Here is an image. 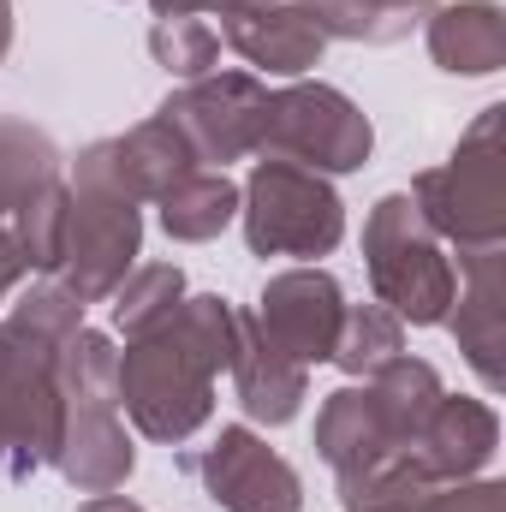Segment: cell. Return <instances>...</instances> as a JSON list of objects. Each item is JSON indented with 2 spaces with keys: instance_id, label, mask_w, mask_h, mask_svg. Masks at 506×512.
Returning <instances> with one entry per match:
<instances>
[{
  "instance_id": "603a6c76",
  "label": "cell",
  "mask_w": 506,
  "mask_h": 512,
  "mask_svg": "<svg viewBox=\"0 0 506 512\" xmlns=\"http://www.w3.org/2000/svg\"><path fill=\"white\" fill-rule=\"evenodd\" d=\"M120 161H126V173H131V185H137V197H143V203H155L173 179L197 173V155L185 149V137L167 126L161 114L137 120V126L120 137Z\"/></svg>"
},
{
  "instance_id": "7c38bea8",
  "label": "cell",
  "mask_w": 506,
  "mask_h": 512,
  "mask_svg": "<svg viewBox=\"0 0 506 512\" xmlns=\"http://www.w3.org/2000/svg\"><path fill=\"white\" fill-rule=\"evenodd\" d=\"M221 42L262 78H304L310 66H322L334 36L322 30L310 0H227Z\"/></svg>"
},
{
  "instance_id": "ffe728a7",
  "label": "cell",
  "mask_w": 506,
  "mask_h": 512,
  "mask_svg": "<svg viewBox=\"0 0 506 512\" xmlns=\"http://www.w3.org/2000/svg\"><path fill=\"white\" fill-rule=\"evenodd\" d=\"M441 483H429L405 453H387V459H370L358 471L340 477V507L346 512H429Z\"/></svg>"
},
{
  "instance_id": "cb8c5ba5",
  "label": "cell",
  "mask_w": 506,
  "mask_h": 512,
  "mask_svg": "<svg viewBox=\"0 0 506 512\" xmlns=\"http://www.w3.org/2000/svg\"><path fill=\"white\" fill-rule=\"evenodd\" d=\"M399 352H405V322L387 304H346L328 364H340L352 382H364V376H376L387 358H399Z\"/></svg>"
},
{
  "instance_id": "30bf717a",
  "label": "cell",
  "mask_w": 506,
  "mask_h": 512,
  "mask_svg": "<svg viewBox=\"0 0 506 512\" xmlns=\"http://www.w3.org/2000/svg\"><path fill=\"white\" fill-rule=\"evenodd\" d=\"M221 512H304V477L256 435L251 423H227L203 453L185 459Z\"/></svg>"
},
{
  "instance_id": "4fadbf2b",
  "label": "cell",
  "mask_w": 506,
  "mask_h": 512,
  "mask_svg": "<svg viewBox=\"0 0 506 512\" xmlns=\"http://www.w3.org/2000/svg\"><path fill=\"white\" fill-rule=\"evenodd\" d=\"M447 328L489 393L506 387V245L459 251V292L447 310Z\"/></svg>"
},
{
  "instance_id": "484cf974",
  "label": "cell",
  "mask_w": 506,
  "mask_h": 512,
  "mask_svg": "<svg viewBox=\"0 0 506 512\" xmlns=\"http://www.w3.org/2000/svg\"><path fill=\"white\" fill-rule=\"evenodd\" d=\"M149 54H155V66H167L179 84H191V78L221 72V30H215L209 18H155Z\"/></svg>"
},
{
  "instance_id": "d6986e66",
  "label": "cell",
  "mask_w": 506,
  "mask_h": 512,
  "mask_svg": "<svg viewBox=\"0 0 506 512\" xmlns=\"http://www.w3.org/2000/svg\"><path fill=\"white\" fill-rule=\"evenodd\" d=\"M316 453L334 465V477H346V471L393 453V441H387V429H381V417L364 387H334L322 399V411H316Z\"/></svg>"
},
{
  "instance_id": "5bb4252c",
  "label": "cell",
  "mask_w": 506,
  "mask_h": 512,
  "mask_svg": "<svg viewBox=\"0 0 506 512\" xmlns=\"http://www.w3.org/2000/svg\"><path fill=\"white\" fill-rule=\"evenodd\" d=\"M501 447V417L489 399H465V393H441L435 411L423 417L417 441L405 447V459L429 477V483H471L489 471Z\"/></svg>"
},
{
  "instance_id": "d4e9b609",
  "label": "cell",
  "mask_w": 506,
  "mask_h": 512,
  "mask_svg": "<svg viewBox=\"0 0 506 512\" xmlns=\"http://www.w3.org/2000/svg\"><path fill=\"white\" fill-rule=\"evenodd\" d=\"M310 6H316L322 30L340 42H399L441 0H310Z\"/></svg>"
},
{
  "instance_id": "8992f818",
  "label": "cell",
  "mask_w": 506,
  "mask_h": 512,
  "mask_svg": "<svg viewBox=\"0 0 506 512\" xmlns=\"http://www.w3.org/2000/svg\"><path fill=\"white\" fill-rule=\"evenodd\" d=\"M239 221L251 256H328L346 239V203L328 185V173H310L298 161L262 155L251 179L239 185Z\"/></svg>"
},
{
  "instance_id": "277c9868",
  "label": "cell",
  "mask_w": 506,
  "mask_h": 512,
  "mask_svg": "<svg viewBox=\"0 0 506 512\" xmlns=\"http://www.w3.org/2000/svg\"><path fill=\"white\" fill-rule=\"evenodd\" d=\"M411 203L423 227L453 245H506V108H483L477 126L453 143V155L411 179Z\"/></svg>"
},
{
  "instance_id": "f1b7e54d",
  "label": "cell",
  "mask_w": 506,
  "mask_h": 512,
  "mask_svg": "<svg viewBox=\"0 0 506 512\" xmlns=\"http://www.w3.org/2000/svg\"><path fill=\"white\" fill-rule=\"evenodd\" d=\"M429 512H506V483L471 477V483H441Z\"/></svg>"
},
{
  "instance_id": "ac0fdd59",
  "label": "cell",
  "mask_w": 506,
  "mask_h": 512,
  "mask_svg": "<svg viewBox=\"0 0 506 512\" xmlns=\"http://www.w3.org/2000/svg\"><path fill=\"white\" fill-rule=\"evenodd\" d=\"M364 393H370V405H376V417H381V429H387V441H393V453H405V447L417 441L423 417L435 411V399H441L447 387H441V370H435V364L399 352V358L381 364L376 376H364Z\"/></svg>"
},
{
  "instance_id": "9a60e30c",
  "label": "cell",
  "mask_w": 506,
  "mask_h": 512,
  "mask_svg": "<svg viewBox=\"0 0 506 512\" xmlns=\"http://www.w3.org/2000/svg\"><path fill=\"white\" fill-rule=\"evenodd\" d=\"M227 376L239 387L245 417H251V423H268V429L292 423V417L304 411V399H310V370L292 364L286 352H274V346L256 334L251 310H239V346H233Z\"/></svg>"
},
{
  "instance_id": "52a82bcc",
  "label": "cell",
  "mask_w": 506,
  "mask_h": 512,
  "mask_svg": "<svg viewBox=\"0 0 506 512\" xmlns=\"http://www.w3.org/2000/svg\"><path fill=\"white\" fill-rule=\"evenodd\" d=\"M370 149H376V126L346 90L316 78H292L286 90H268L256 155H280L310 173H358Z\"/></svg>"
},
{
  "instance_id": "44dd1931",
  "label": "cell",
  "mask_w": 506,
  "mask_h": 512,
  "mask_svg": "<svg viewBox=\"0 0 506 512\" xmlns=\"http://www.w3.org/2000/svg\"><path fill=\"white\" fill-rule=\"evenodd\" d=\"M60 179V149L30 120H0V221H12L42 185Z\"/></svg>"
},
{
  "instance_id": "9c48e42d",
  "label": "cell",
  "mask_w": 506,
  "mask_h": 512,
  "mask_svg": "<svg viewBox=\"0 0 506 512\" xmlns=\"http://www.w3.org/2000/svg\"><path fill=\"white\" fill-rule=\"evenodd\" d=\"M262 108H268V84L256 72H209L179 84L155 114L185 137V149L197 155V167L227 173V161H245L262 143Z\"/></svg>"
},
{
  "instance_id": "6da1fadb",
  "label": "cell",
  "mask_w": 506,
  "mask_h": 512,
  "mask_svg": "<svg viewBox=\"0 0 506 512\" xmlns=\"http://www.w3.org/2000/svg\"><path fill=\"white\" fill-rule=\"evenodd\" d=\"M239 310L215 292H185L173 322L126 340L120 352V411L143 441L185 447L215 417V376L233 364Z\"/></svg>"
},
{
  "instance_id": "7a4b0ae2",
  "label": "cell",
  "mask_w": 506,
  "mask_h": 512,
  "mask_svg": "<svg viewBox=\"0 0 506 512\" xmlns=\"http://www.w3.org/2000/svg\"><path fill=\"white\" fill-rule=\"evenodd\" d=\"M66 191V239L48 280H60L78 304H108L143 256V197L120 161V137H96L90 149H78Z\"/></svg>"
},
{
  "instance_id": "2e32d148",
  "label": "cell",
  "mask_w": 506,
  "mask_h": 512,
  "mask_svg": "<svg viewBox=\"0 0 506 512\" xmlns=\"http://www.w3.org/2000/svg\"><path fill=\"white\" fill-rule=\"evenodd\" d=\"M429 60L453 78H495L506 66V12L495 0H453L423 18Z\"/></svg>"
},
{
  "instance_id": "3957f363",
  "label": "cell",
  "mask_w": 506,
  "mask_h": 512,
  "mask_svg": "<svg viewBox=\"0 0 506 512\" xmlns=\"http://www.w3.org/2000/svg\"><path fill=\"white\" fill-rule=\"evenodd\" d=\"M54 382H60V447L54 471L84 489V495H114L137 471L126 423H120V352L114 334L78 328L54 352Z\"/></svg>"
},
{
  "instance_id": "8fae6325",
  "label": "cell",
  "mask_w": 506,
  "mask_h": 512,
  "mask_svg": "<svg viewBox=\"0 0 506 512\" xmlns=\"http://www.w3.org/2000/svg\"><path fill=\"white\" fill-rule=\"evenodd\" d=\"M340 316H346V286L328 268H286V274H274L251 310L256 334L274 352H286L292 364H304V370L334 358Z\"/></svg>"
},
{
  "instance_id": "e0dca14e",
  "label": "cell",
  "mask_w": 506,
  "mask_h": 512,
  "mask_svg": "<svg viewBox=\"0 0 506 512\" xmlns=\"http://www.w3.org/2000/svg\"><path fill=\"white\" fill-rule=\"evenodd\" d=\"M155 209H161V233L173 245H209L239 221V185L215 167H197V173L173 179L155 197Z\"/></svg>"
},
{
  "instance_id": "4dcf8cb0",
  "label": "cell",
  "mask_w": 506,
  "mask_h": 512,
  "mask_svg": "<svg viewBox=\"0 0 506 512\" xmlns=\"http://www.w3.org/2000/svg\"><path fill=\"white\" fill-rule=\"evenodd\" d=\"M155 18H197V12H221V0H149Z\"/></svg>"
},
{
  "instance_id": "5b68a950",
  "label": "cell",
  "mask_w": 506,
  "mask_h": 512,
  "mask_svg": "<svg viewBox=\"0 0 506 512\" xmlns=\"http://www.w3.org/2000/svg\"><path fill=\"white\" fill-rule=\"evenodd\" d=\"M364 268L376 286V304H387L399 322L411 328H435L453 310L459 292V268L447 245L423 227L411 191H387L370 221H364Z\"/></svg>"
},
{
  "instance_id": "83f0119b",
  "label": "cell",
  "mask_w": 506,
  "mask_h": 512,
  "mask_svg": "<svg viewBox=\"0 0 506 512\" xmlns=\"http://www.w3.org/2000/svg\"><path fill=\"white\" fill-rule=\"evenodd\" d=\"M24 340H36V346H48V352H60L78 328H84V304L60 286V280H36L30 292H18V304H12V316H6Z\"/></svg>"
},
{
  "instance_id": "7402d4cb",
  "label": "cell",
  "mask_w": 506,
  "mask_h": 512,
  "mask_svg": "<svg viewBox=\"0 0 506 512\" xmlns=\"http://www.w3.org/2000/svg\"><path fill=\"white\" fill-rule=\"evenodd\" d=\"M114 334L143 340L161 322H173V310L185 304V268L179 262H137L126 280L114 286Z\"/></svg>"
},
{
  "instance_id": "d6a6232c",
  "label": "cell",
  "mask_w": 506,
  "mask_h": 512,
  "mask_svg": "<svg viewBox=\"0 0 506 512\" xmlns=\"http://www.w3.org/2000/svg\"><path fill=\"white\" fill-rule=\"evenodd\" d=\"M12 54V0H0V60Z\"/></svg>"
},
{
  "instance_id": "ba28073f",
  "label": "cell",
  "mask_w": 506,
  "mask_h": 512,
  "mask_svg": "<svg viewBox=\"0 0 506 512\" xmlns=\"http://www.w3.org/2000/svg\"><path fill=\"white\" fill-rule=\"evenodd\" d=\"M54 447H60L54 352L0 322V465L12 477H30L54 465Z\"/></svg>"
},
{
  "instance_id": "4316f807",
  "label": "cell",
  "mask_w": 506,
  "mask_h": 512,
  "mask_svg": "<svg viewBox=\"0 0 506 512\" xmlns=\"http://www.w3.org/2000/svg\"><path fill=\"white\" fill-rule=\"evenodd\" d=\"M66 209H72V191H66V179H54V185H42L18 215H12V239H18V251L30 262V274H54V262H60V239H66Z\"/></svg>"
},
{
  "instance_id": "f546056e",
  "label": "cell",
  "mask_w": 506,
  "mask_h": 512,
  "mask_svg": "<svg viewBox=\"0 0 506 512\" xmlns=\"http://www.w3.org/2000/svg\"><path fill=\"white\" fill-rule=\"evenodd\" d=\"M24 274H30V262H24L18 239H12V221H0V298H12L24 286Z\"/></svg>"
},
{
  "instance_id": "1f68e13d",
  "label": "cell",
  "mask_w": 506,
  "mask_h": 512,
  "mask_svg": "<svg viewBox=\"0 0 506 512\" xmlns=\"http://www.w3.org/2000/svg\"><path fill=\"white\" fill-rule=\"evenodd\" d=\"M78 512H143V507H137L131 495H90Z\"/></svg>"
}]
</instances>
